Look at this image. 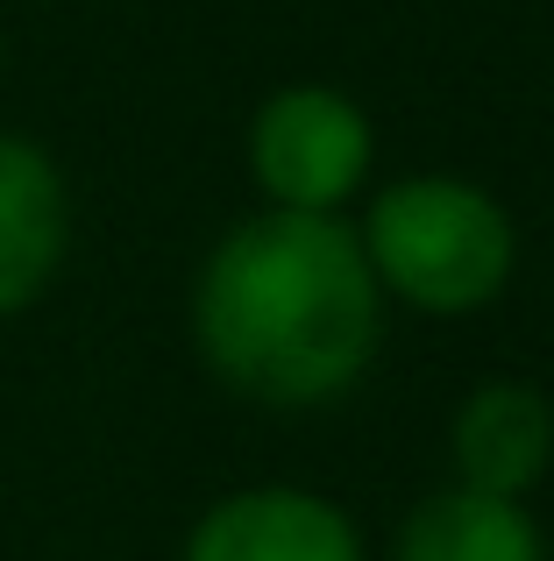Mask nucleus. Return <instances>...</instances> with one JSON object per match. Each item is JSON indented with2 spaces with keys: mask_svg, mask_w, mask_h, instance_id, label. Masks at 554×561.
Returning a JSON list of instances; mask_svg holds the SVG:
<instances>
[{
  "mask_svg": "<svg viewBox=\"0 0 554 561\" xmlns=\"http://www.w3.org/2000/svg\"><path fill=\"white\" fill-rule=\"evenodd\" d=\"M193 328L207 363L264 405H320L370 370L384 291L362 234L334 214H256L199 271Z\"/></svg>",
  "mask_w": 554,
  "mask_h": 561,
  "instance_id": "1",
  "label": "nucleus"
},
{
  "mask_svg": "<svg viewBox=\"0 0 554 561\" xmlns=\"http://www.w3.org/2000/svg\"><path fill=\"white\" fill-rule=\"evenodd\" d=\"M362 256L399 299L427 313H476L512 277V220L462 179H399L377 192Z\"/></svg>",
  "mask_w": 554,
  "mask_h": 561,
  "instance_id": "2",
  "label": "nucleus"
},
{
  "mask_svg": "<svg viewBox=\"0 0 554 561\" xmlns=\"http://www.w3.org/2000/svg\"><path fill=\"white\" fill-rule=\"evenodd\" d=\"M250 164L277 214H334L370 171V122L334 85H285L256 107Z\"/></svg>",
  "mask_w": 554,
  "mask_h": 561,
  "instance_id": "3",
  "label": "nucleus"
},
{
  "mask_svg": "<svg viewBox=\"0 0 554 561\" xmlns=\"http://www.w3.org/2000/svg\"><path fill=\"white\" fill-rule=\"evenodd\" d=\"M185 561H362L356 526L342 519V505L313 491H235L193 526Z\"/></svg>",
  "mask_w": 554,
  "mask_h": 561,
  "instance_id": "4",
  "label": "nucleus"
},
{
  "mask_svg": "<svg viewBox=\"0 0 554 561\" xmlns=\"http://www.w3.org/2000/svg\"><path fill=\"white\" fill-rule=\"evenodd\" d=\"M71 199L28 136H0V320L36 306L65 263Z\"/></svg>",
  "mask_w": 554,
  "mask_h": 561,
  "instance_id": "5",
  "label": "nucleus"
},
{
  "mask_svg": "<svg viewBox=\"0 0 554 561\" xmlns=\"http://www.w3.org/2000/svg\"><path fill=\"white\" fill-rule=\"evenodd\" d=\"M554 462V412L533 383H484L455 412V477L462 491L519 497Z\"/></svg>",
  "mask_w": 554,
  "mask_h": 561,
  "instance_id": "6",
  "label": "nucleus"
},
{
  "mask_svg": "<svg viewBox=\"0 0 554 561\" xmlns=\"http://www.w3.org/2000/svg\"><path fill=\"white\" fill-rule=\"evenodd\" d=\"M391 561H547V548L519 512V497H484L455 483V491L413 505Z\"/></svg>",
  "mask_w": 554,
  "mask_h": 561,
  "instance_id": "7",
  "label": "nucleus"
}]
</instances>
